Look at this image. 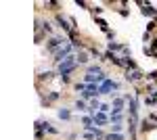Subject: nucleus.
<instances>
[{
    "mask_svg": "<svg viewBox=\"0 0 157 140\" xmlns=\"http://www.w3.org/2000/svg\"><path fill=\"white\" fill-rule=\"evenodd\" d=\"M126 80H128V82H138V80H143V73L138 71V69H132V71L128 69V73H126Z\"/></svg>",
    "mask_w": 157,
    "mask_h": 140,
    "instance_id": "nucleus-1",
    "label": "nucleus"
},
{
    "mask_svg": "<svg viewBox=\"0 0 157 140\" xmlns=\"http://www.w3.org/2000/svg\"><path fill=\"white\" fill-rule=\"evenodd\" d=\"M63 44H65L63 38H50V42H48L46 48H48V50H55V48H59V46H63Z\"/></svg>",
    "mask_w": 157,
    "mask_h": 140,
    "instance_id": "nucleus-2",
    "label": "nucleus"
},
{
    "mask_svg": "<svg viewBox=\"0 0 157 140\" xmlns=\"http://www.w3.org/2000/svg\"><path fill=\"white\" fill-rule=\"evenodd\" d=\"M69 50H71V46H65V48H61V50H57V55H55L57 59H55V61H57V63H61V61H65L63 57H67V55H69Z\"/></svg>",
    "mask_w": 157,
    "mask_h": 140,
    "instance_id": "nucleus-3",
    "label": "nucleus"
},
{
    "mask_svg": "<svg viewBox=\"0 0 157 140\" xmlns=\"http://www.w3.org/2000/svg\"><path fill=\"white\" fill-rule=\"evenodd\" d=\"M105 119H107V117H105V115H103V113H99V115H94V123H97V126H101V123H105Z\"/></svg>",
    "mask_w": 157,
    "mask_h": 140,
    "instance_id": "nucleus-4",
    "label": "nucleus"
},
{
    "mask_svg": "<svg viewBox=\"0 0 157 140\" xmlns=\"http://www.w3.org/2000/svg\"><path fill=\"white\" fill-rule=\"evenodd\" d=\"M111 88H117V86H115V84H111V82H105L103 88H101V92H109Z\"/></svg>",
    "mask_w": 157,
    "mask_h": 140,
    "instance_id": "nucleus-5",
    "label": "nucleus"
},
{
    "mask_svg": "<svg viewBox=\"0 0 157 140\" xmlns=\"http://www.w3.org/2000/svg\"><path fill=\"white\" fill-rule=\"evenodd\" d=\"M57 21H59V23H61V27H63V29H65V32H69V25H67V21H65V19H63V17H61V15H59V17H57Z\"/></svg>",
    "mask_w": 157,
    "mask_h": 140,
    "instance_id": "nucleus-6",
    "label": "nucleus"
},
{
    "mask_svg": "<svg viewBox=\"0 0 157 140\" xmlns=\"http://www.w3.org/2000/svg\"><path fill=\"white\" fill-rule=\"evenodd\" d=\"M59 117H61V119H69V111H67V109H61V111H59Z\"/></svg>",
    "mask_w": 157,
    "mask_h": 140,
    "instance_id": "nucleus-7",
    "label": "nucleus"
},
{
    "mask_svg": "<svg viewBox=\"0 0 157 140\" xmlns=\"http://www.w3.org/2000/svg\"><path fill=\"white\" fill-rule=\"evenodd\" d=\"M107 140H124V136H122V134H109Z\"/></svg>",
    "mask_w": 157,
    "mask_h": 140,
    "instance_id": "nucleus-8",
    "label": "nucleus"
},
{
    "mask_svg": "<svg viewBox=\"0 0 157 140\" xmlns=\"http://www.w3.org/2000/svg\"><path fill=\"white\" fill-rule=\"evenodd\" d=\"M99 71H101V67H99V65H92L90 69H88V73H99Z\"/></svg>",
    "mask_w": 157,
    "mask_h": 140,
    "instance_id": "nucleus-9",
    "label": "nucleus"
},
{
    "mask_svg": "<svg viewBox=\"0 0 157 140\" xmlns=\"http://www.w3.org/2000/svg\"><path fill=\"white\" fill-rule=\"evenodd\" d=\"M143 13H145V15H155V11H153L151 6H145V9H143Z\"/></svg>",
    "mask_w": 157,
    "mask_h": 140,
    "instance_id": "nucleus-10",
    "label": "nucleus"
},
{
    "mask_svg": "<svg viewBox=\"0 0 157 140\" xmlns=\"http://www.w3.org/2000/svg\"><path fill=\"white\" fill-rule=\"evenodd\" d=\"M76 109H86V107H84V103H82V101H78V103H76Z\"/></svg>",
    "mask_w": 157,
    "mask_h": 140,
    "instance_id": "nucleus-11",
    "label": "nucleus"
},
{
    "mask_svg": "<svg viewBox=\"0 0 157 140\" xmlns=\"http://www.w3.org/2000/svg\"><path fill=\"white\" fill-rule=\"evenodd\" d=\"M151 46H153V48H157V40H153V42H151Z\"/></svg>",
    "mask_w": 157,
    "mask_h": 140,
    "instance_id": "nucleus-12",
    "label": "nucleus"
}]
</instances>
